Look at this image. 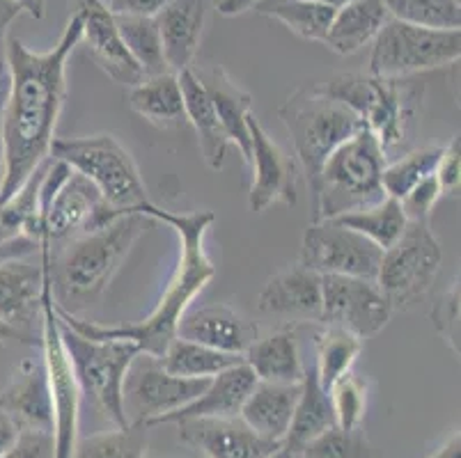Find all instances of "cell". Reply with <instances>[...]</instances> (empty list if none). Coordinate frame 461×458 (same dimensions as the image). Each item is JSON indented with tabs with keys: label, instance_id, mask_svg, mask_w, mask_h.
I'll return each mask as SVG.
<instances>
[{
	"label": "cell",
	"instance_id": "cell-1",
	"mask_svg": "<svg viewBox=\"0 0 461 458\" xmlns=\"http://www.w3.org/2000/svg\"><path fill=\"white\" fill-rule=\"evenodd\" d=\"M81 41V19L71 12L60 40L46 53L21 40L7 41V94L0 111L5 179L0 200L14 195L49 158L67 99V62Z\"/></svg>",
	"mask_w": 461,
	"mask_h": 458
},
{
	"label": "cell",
	"instance_id": "cell-2",
	"mask_svg": "<svg viewBox=\"0 0 461 458\" xmlns=\"http://www.w3.org/2000/svg\"><path fill=\"white\" fill-rule=\"evenodd\" d=\"M142 216L152 220L166 222L173 227L179 237V262L175 268L173 277L167 280V287L163 296L158 298L157 308L138 323H127V326H102V323L87 321L74 312H67L56 302V312L65 326L74 328L77 333L86 335L90 339H124V342L136 344L138 351L145 355L161 358L166 348L177 337L179 319L188 312L191 302L198 293L204 292L209 283L216 275V266L209 259L204 250V237L209 227L216 222V213L204 209V211L191 213H175L157 207L154 202H148L140 207Z\"/></svg>",
	"mask_w": 461,
	"mask_h": 458
},
{
	"label": "cell",
	"instance_id": "cell-3",
	"mask_svg": "<svg viewBox=\"0 0 461 458\" xmlns=\"http://www.w3.org/2000/svg\"><path fill=\"white\" fill-rule=\"evenodd\" d=\"M149 220L152 218L142 213H122L95 232L69 238L56 257L51 250V283L58 305L77 312L99 301L138 238L148 232Z\"/></svg>",
	"mask_w": 461,
	"mask_h": 458
},
{
	"label": "cell",
	"instance_id": "cell-4",
	"mask_svg": "<svg viewBox=\"0 0 461 458\" xmlns=\"http://www.w3.org/2000/svg\"><path fill=\"white\" fill-rule=\"evenodd\" d=\"M320 87L358 117L385 154L404 145L425 99V83L413 76L376 78L370 74H338L320 83Z\"/></svg>",
	"mask_w": 461,
	"mask_h": 458
},
{
	"label": "cell",
	"instance_id": "cell-5",
	"mask_svg": "<svg viewBox=\"0 0 461 458\" xmlns=\"http://www.w3.org/2000/svg\"><path fill=\"white\" fill-rule=\"evenodd\" d=\"M385 151L366 126L326 158L312 193L314 220L367 209L385 197L381 175Z\"/></svg>",
	"mask_w": 461,
	"mask_h": 458
},
{
	"label": "cell",
	"instance_id": "cell-6",
	"mask_svg": "<svg viewBox=\"0 0 461 458\" xmlns=\"http://www.w3.org/2000/svg\"><path fill=\"white\" fill-rule=\"evenodd\" d=\"M278 115L292 138L296 163L305 175L310 191L317 184L326 158L363 129L358 117L326 94L320 83H308L289 94L278 108Z\"/></svg>",
	"mask_w": 461,
	"mask_h": 458
},
{
	"label": "cell",
	"instance_id": "cell-7",
	"mask_svg": "<svg viewBox=\"0 0 461 458\" xmlns=\"http://www.w3.org/2000/svg\"><path fill=\"white\" fill-rule=\"evenodd\" d=\"M49 157L86 176L115 211L140 213L142 204L152 202L131 151L113 133L56 138Z\"/></svg>",
	"mask_w": 461,
	"mask_h": 458
},
{
	"label": "cell",
	"instance_id": "cell-8",
	"mask_svg": "<svg viewBox=\"0 0 461 458\" xmlns=\"http://www.w3.org/2000/svg\"><path fill=\"white\" fill-rule=\"evenodd\" d=\"M51 243H41L40 259L44 266L41 283V321L40 348L44 363L46 381L53 401V458H74L78 443V422H81V385L71 367L69 353L62 342L60 319L56 312V296L51 283Z\"/></svg>",
	"mask_w": 461,
	"mask_h": 458
},
{
	"label": "cell",
	"instance_id": "cell-9",
	"mask_svg": "<svg viewBox=\"0 0 461 458\" xmlns=\"http://www.w3.org/2000/svg\"><path fill=\"white\" fill-rule=\"evenodd\" d=\"M122 216L108 207L86 176L67 163L46 158L40 179V238L41 243L69 241L78 234L95 232Z\"/></svg>",
	"mask_w": 461,
	"mask_h": 458
},
{
	"label": "cell",
	"instance_id": "cell-10",
	"mask_svg": "<svg viewBox=\"0 0 461 458\" xmlns=\"http://www.w3.org/2000/svg\"><path fill=\"white\" fill-rule=\"evenodd\" d=\"M60 328L62 342L69 353L81 392L95 401V406L102 410L108 422H113L115 427H127L124 378L140 353L136 344L124 342V339H90L62 321Z\"/></svg>",
	"mask_w": 461,
	"mask_h": 458
},
{
	"label": "cell",
	"instance_id": "cell-11",
	"mask_svg": "<svg viewBox=\"0 0 461 458\" xmlns=\"http://www.w3.org/2000/svg\"><path fill=\"white\" fill-rule=\"evenodd\" d=\"M461 58V31H434L388 19L372 41L370 76L409 78L455 65Z\"/></svg>",
	"mask_w": 461,
	"mask_h": 458
},
{
	"label": "cell",
	"instance_id": "cell-12",
	"mask_svg": "<svg viewBox=\"0 0 461 458\" xmlns=\"http://www.w3.org/2000/svg\"><path fill=\"white\" fill-rule=\"evenodd\" d=\"M443 262L438 238L429 222L409 220L402 237L385 247L375 283L391 301L393 310L409 308L434 284Z\"/></svg>",
	"mask_w": 461,
	"mask_h": 458
},
{
	"label": "cell",
	"instance_id": "cell-13",
	"mask_svg": "<svg viewBox=\"0 0 461 458\" xmlns=\"http://www.w3.org/2000/svg\"><path fill=\"white\" fill-rule=\"evenodd\" d=\"M212 378H184L166 372L161 360L138 353L124 378V415L129 424L154 422L182 409L207 390Z\"/></svg>",
	"mask_w": 461,
	"mask_h": 458
},
{
	"label": "cell",
	"instance_id": "cell-14",
	"mask_svg": "<svg viewBox=\"0 0 461 458\" xmlns=\"http://www.w3.org/2000/svg\"><path fill=\"white\" fill-rule=\"evenodd\" d=\"M384 250L363 234L333 220H312L301 243V266L320 275H347L376 280Z\"/></svg>",
	"mask_w": 461,
	"mask_h": 458
},
{
	"label": "cell",
	"instance_id": "cell-15",
	"mask_svg": "<svg viewBox=\"0 0 461 458\" xmlns=\"http://www.w3.org/2000/svg\"><path fill=\"white\" fill-rule=\"evenodd\" d=\"M391 301L375 280L347 275H321V314L324 326L342 328L360 339L375 337L393 317Z\"/></svg>",
	"mask_w": 461,
	"mask_h": 458
},
{
	"label": "cell",
	"instance_id": "cell-16",
	"mask_svg": "<svg viewBox=\"0 0 461 458\" xmlns=\"http://www.w3.org/2000/svg\"><path fill=\"white\" fill-rule=\"evenodd\" d=\"M74 12L81 19L78 46H86L87 56L95 60V65L108 78H113L117 85L136 87L138 83H142L145 74L124 46L122 35L117 31L115 16L108 12L106 3H102V0H77Z\"/></svg>",
	"mask_w": 461,
	"mask_h": 458
},
{
	"label": "cell",
	"instance_id": "cell-17",
	"mask_svg": "<svg viewBox=\"0 0 461 458\" xmlns=\"http://www.w3.org/2000/svg\"><path fill=\"white\" fill-rule=\"evenodd\" d=\"M250 138H253V184H250V211L264 213L274 204L294 207L296 195V166L278 147V142L264 131L262 124L250 117Z\"/></svg>",
	"mask_w": 461,
	"mask_h": 458
},
{
	"label": "cell",
	"instance_id": "cell-18",
	"mask_svg": "<svg viewBox=\"0 0 461 458\" xmlns=\"http://www.w3.org/2000/svg\"><path fill=\"white\" fill-rule=\"evenodd\" d=\"M177 427L179 440L204 458H269L283 445L264 440L241 418L184 419Z\"/></svg>",
	"mask_w": 461,
	"mask_h": 458
},
{
	"label": "cell",
	"instance_id": "cell-19",
	"mask_svg": "<svg viewBox=\"0 0 461 458\" xmlns=\"http://www.w3.org/2000/svg\"><path fill=\"white\" fill-rule=\"evenodd\" d=\"M44 266L28 257L0 259V321L40 339Z\"/></svg>",
	"mask_w": 461,
	"mask_h": 458
},
{
	"label": "cell",
	"instance_id": "cell-20",
	"mask_svg": "<svg viewBox=\"0 0 461 458\" xmlns=\"http://www.w3.org/2000/svg\"><path fill=\"white\" fill-rule=\"evenodd\" d=\"M177 337L204 344L216 351L244 355L246 348L259 337V330L241 312L223 302H216L184 314L179 319Z\"/></svg>",
	"mask_w": 461,
	"mask_h": 458
},
{
	"label": "cell",
	"instance_id": "cell-21",
	"mask_svg": "<svg viewBox=\"0 0 461 458\" xmlns=\"http://www.w3.org/2000/svg\"><path fill=\"white\" fill-rule=\"evenodd\" d=\"M0 409L21 427V431L53 434V401L41 360H23L0 392Z\"/></svg>",
	"mask_w": 461,
	"mask_h": 458
},
{
	"label": "cell",
	"instance_id": "cell-22",
	"mask_svg": "<svg viewBox=\"0 0 461 458\" xmlns=\"http://www.w3.org/2000/svg\"><path fill=\"white\" fill-rule=\"evenodd\" d=\"M195 74H198L209 99H212L213 111H216L218 121L223 126L225 136L250 166V158H253V138H250L253 96L239 83H234V78L223 67L209 65L203 69H195Z\"/></svg>",
	"mask_w": 461,
	"mask_h": 458
},
{
	"label": "cell",
	"instance_id": "cell-23",
	"mask_svg": "<svg viewBox=\"0 0 461 458\" xmlns=\"http://www.w3.org/2000/svg\"><path fill=\"white\" fill-rule=\"evenodd\" d=\"M255 383H258V378L250 372L249 364H234V367L213 376L209 381L207 390L198 399H193L191 403L173 410V413L157 418L154 422H149V428L161 427V424H177L184 422V419L239 418L241 406L249 399V394L253 392Z\"/></svg>",
	"mask_w": 461,
	"mask_h": 458
},
{
	"label": "cell",
	"instance_id": "cell-24",
	"mask_svg": "<svg viewBox=\"0 0 461 458\" xmlns=\"http://www.w3.org/2000/svg\"><path fill=\"white\" fill-rule=\"evenodd\" d=\"M154 19L161 35L167 69L179 74L193 67L203 41L207 0H170Z\"/></svg>",
	"mask_w": 461,
	"mask_h": 458
},
{
	"label": "cell",
	"instance_id": "cell-25",
	"mask_svg": "<svg viewBox=\"0 0 461 458\" xmlns=\"http://www.w3.org/2000/svg\"><path fill=\"white\" fill-rule=\"evenodd\" d=\"M258 308L274 317L314 319L321 314V275L310 268L289 266L276 273L258 296Z\"/></svg>",
	"mask_w": 461,
	"mask_h": 458
},
{
	"label": "cell",
	"instance_id": "cell-26",
	"mask_svg": "<svg viewBox=\"0 0 461 458\" xmlns=\"http://www.w3.org/2000/svg\"><path fill=\"white\" fill-rule=\"evenodd\" d=\"M299 385H283V383H264L258 381L253 392L241 406V422L255 434L262 436L271 443H283L287 436V428L292 424L296 399H299Z\"/></svg>",
	"mask_w": 461,
	"mask_h": 458
},
{
	"label": "cell",
	"instance_id": "cell-27",
	"mask_svg": "<svg viewBox=\"0 0 461 458\" xmlns=\"http://www.w3.org/2000/svg\"><path fill=\"white\" fill-rule=\"evenodd\" d=\"M179 87H182L184 108H186V121L198 133V145L203 151L204 161L213 172L223 170L225 154H228V136H225L223 126L218 121L213 103L209 99L207 90H204L203 81L198 78L195 69L179 71L177 74Z\"/></svg>",
	"mask_w": 461,
	"mask_h": 458
},
{
	"label": "cell",
	"instance_id": "cell-28",
	"mask_svg": "<svg viewBox=\"0 0 461 458\" xmlns=\"http://www.w3.org/2000/svg\"><path fill=\"white\" fill-rule=\"evenodd\" d=\"M335 428V413L330 406V394L321 388L314 369H305L301 381V392L296 399L292 424L283 440V447L294 456H301L310 443Z\"/></svg>",
	"mask_w": 461,
	"mask_h": 458
},
{
	"label": "cell",
	"instance_id": "cell-29",
	"mask_svg": "<svg viewBox=\"0 0 461 458\" xmlns=\"http://www.w3.org/2000/svg\"><path fill=\"white\" fill-rule=\"evenodd\" d=\"M388 19L384 0H351L335 10L324 44L338 56H354L375 41Z\"/></svg>",
	"mask_w": 461,
	"mask_h": 458
},
{
	"label": "cell",
	"instance_id": "cell-30",
	"mask_svg": "<svg viewBox=\"0 0 461 458\" xmlns=\"http://www.w3.org/2000/svg\"><path fill=\"white\" fill-rule=\"evenodd\" d=\"M244 363L264 383L299 385L305 373L294 330H278L258 337L246 348Z\"/></svg>",
	"mask_w": 461,
	"mask_h": 458
},
{
	"label": "cell",
	"instance_id": "cell-31",
	"mask_svg": "<svg viewBox=\"0 0 461 458\" xmlns=\"http://www.w3.org/2000/svg\"><path fill=\"white\" fill-rule=\"evenodd\" d=\"M129 106L158 129H179L188 124L177 74L142 78L136 87H129Z\"/></svg>",
	"mask_w": 461,
	"mask_h": 458
},
{
	"label": "cell",
	"instance_id": "cell-32",
	"mask_svg": "<svg viewBox=\"0 0 461 458\" xmlns=\"http://www.w3.org/2000/svg\"><path fill=\"white\" fill-rule=\"evenodd\" d=\"M161 364L166 372L184 378H213L234 364L244 363V355L216 351L204 344L175 337L163 353Z\"/></svg>",
	"mask_w": 461,
	"mask_h": 458
},
{
	"label": "cell",
	"instance_id": "cell-33",
	"mask_svg": "<svg viewBox=\"0 0 461 458\" xmlns=\"http://www.w3.org/2000/svg\"><path fill=\"white\" fill-rule=\"evenodd\" d=\"M360 348H363V339L351 335L349 330H342V328L324 326V330L314 337L317 360H314L312 369L326 392L333 388L335 381H339L354 369Z\"/></svg>",
	"mask_w": 461,
	"mask_h": 458
},
{
	"label": "cell",
	"instance_id": "cell-34",
	"mask_svg": "<svg viewBox=\"0 0 461 458\" xmlns=\"http://www.w3.org/2000/svg\"><path fill=\"white\" fill-rule=\"evenodd\" d=\"M330 220L347 227V229H354V232L363 234L375 246H379L381 250L391 247L402 237V232L406 229V222H409L404 211H402V204L397 200H393V197H384V200L372 204V207L360 209V211L342 213V216L330 218Z\"/></svg>",
	"mask_w": 461,
	"mask_h": 458
},
{
	"label": "cell",
	"instance_id": "cell-35",
	"mask_svg": "<svg viewBox=\"0 0 461 458\" xmlns=\"http://www.w3.org/2000/svg\"><path fill=\"white\" fill-rule=\"evenodd\" d=\"M255 12L271 19L280 21L285 28L294 32L296 37L308 41H321L324 44L326 32L330 28L335 10L312 0H278V3H264L255 7Z\"/></svg>",
	"mask_w": 461,
	"mask_h": 458
},
{
	"label": "cell",
	"instance_id": "cell-36",
	"mask_svg": "<svg viewBox=\"0 0 461 458\" xmlns=\"http://www.w3.org/2000/svg\"><path fill=\"white\" fill-rule=\"evenodd\" d=\"M117 31L122 35L124 46L140 67L145 78L149 76L173 74L167 69L166 56H163L161 35H158L157 19H140V16H115Z\"/></svg>",
	"mask_w": 461,
	"mask_h": 458
},
{
	"label": "cell",
	"instance_id": "cell-37",
	"mask_svg": "<svg viewBox=\"0 0 461 458\" xmlns=\"http://www.w3.org/2000/svg\"><path fill=\"white\" fill-rule=\"evenodd\" d=\"M149 445V427L127 424L113 431L95 434L77 443L74 458H145Z\"/></svg>",
	"mask_w": 461,
	"mask_h": 458
},
{
	"label": "cell",
	"instance_id": "cell-38",
	"mask_svg": "<svg viewBox=\"0 0 461 458\" xmlns=\"http://www.w3.org/2000/svg\"><path fill=\"white\" fill-rule=\"evenodd\" d=\"M443 147H422L404 154L393 163H385L384 175H381V186L385 197L400 202L411 188H416L422 179L434 175L436 163L441 158Z\"/></svg>",
	"mask_w": 461,
	"mask_h": 458
},
{
	"label": "cell",
	"instance_id": "cell-39",
	"mask_svg": "<svg viewBox=\"0 0 461 458\" xmlns=\"http://www.w3.org/2000/svg\"><path fill=\"white\" fill-rule=\"evenodd\" d=\"M391 19L404 23L434 28V31H459L461 0H384Z\"/></svg>",
	"mask_w": 461,
	"mask_h": 458
},
{
	"label": "cell",
	"instance_id": "cell-40",
	"mask_svg": "<svg viewBox=\"0 0 461 458\" xmlns=\"http://www.w3.org/2000/svg\"><path fill=\"white\" fill-rule=\"evenodd\" d=\"M330 406L335 413V427L339 431H358L366 424L367 383L358 373L349 372L335 381L329 390Z\"/></svg>",
	"mask_w": 461,
	"mask_h": 458
},
{
	"label": "cell",
	"instance_id": "cell-41",
	"mask_svg": "<svg viewBox=\"0 0 461 458\" xmlns=\"http://www.w3.org/2000/svg\"><path fill=\"white\" fill-rule=\"evenodd\" d=\"M301 458H376L366 431H339L338 427L310 443Z\"/></svg>",
	"mask_w": 461,
	"mask_h": 458
},
{
	"label": "cell",
	"instance_id": "cell-42",
	"mask_svg": "<svg viewBox=\"0 0 461 458\" xmlns=\"http://www.w3.org/2000/svg\"><path fill=\"white\" fill-rule=\"evenodd\" d=\"M461 292H459V277L452 280L450 287L436 298L431 305V323L434 330L441 335L443 342L450 346V351L459 358V310H461Z\"/></svg>",
	"mask_w": 461,
	"mask_h": 458
},
{
	"label": "cell",
	"instance_id": "cell-43",
	"mask_svg": "<svg viewBox=\"0 0 461 458\" xmlns=\"http://www.w3.org/2000/svg\"><path fill=\"white\" fill-rule=\"evenodd\" d=\"M441 195L443 193L441 188H438V182H436L434 175L422 179L416 188H411V191L400 200L406 220L429 222L431 211H434L436 202H438V197Z\"/></svg>",
	"mask_w": 461,
	"mask_h": 458
},
{
	"label": "cell",
	"instance_id": "cell-44",
	"mask_svg": "<svg viewBox=\"0 0 461 458\" xmlns=\"http://www.w3.org/2000/svg\"><path fill=\"white\" fill-rule=\"evenodd\" d=\"M436 182H438V188H441L443 195L459 197L461 188V142L459 136L452 138L441 151V158L436 163L434 170Z\"/></svg>",
	"mask_w": 461,
	"mask_h": 458
},
{
	"label": "cell",
	"instance_id": "cell-45",
	"mask_svg": "<svg viewBox=\"0 0 461 458\" xmlns=\"http://www.w3.org/2000/svg\"><path fill=\"white\" fill-rule=\"evenodd\" d=\"M0 458H53V434L21 431L14 447Z\"/></svg>",
	"mask_w": 461,
	"mask_h": 458
},
{
	"label": "cell",
	"instance_id": "cell-46",
	"mask_svg": "<svg viewBox=\"0 0 461 458\" xmlns=\"http://www.w3.org/2000/svg\"><path fill=\"white\" fill-rule=\"evenodd\" d=\"M170 0H108L106 7L113 16H140L154 19Z\"/></svg>",
	"mask_w": 461,
	"mask_h": 458
},
{
	"label": "cell",
	"instance_id": "cell-47",
	"mask_svg": "<svg viewBox=\"0 0 461 458\" xmlns=\"http://www.w3.org/2000/svg\"><path fill=\"white\" fill-rule=\"evenodd\" d=\"M21 7L12 0H0V78L7 76V32L10 25L21 16Z\"/></svg>",
	"mask_w": 461,
	"mask_h": 458
},
{
	"label": "cell",
	"instance_id": "cell-48",
	"mask_svg": "<svg viewBox=\"0 0 461 458\" xmlns=\"http://www.w3.org/2000/svg\"><path fill=\"white\" fill-rule=\"evenodd\" d=\"M21 436V427L5 413V410L0 409V456L3 454L10 452L12 447L16 445Z\"/></svg>",
	"mask_w": 461,
	"mask_h": 458
},
{
	"label": "cell",
	"instance_id": "cell-49",
	"mask_svg": "<svg viewBox=\"0 0 461 458\" xmlns=\"http://www.w3.org/2000/svg\"><path fill=\"white\" fill-rule=\"evenodd\" d=\"M262 0H221L218 3V14L223 16H241L246 12L255 10V5H259Z\"/></svg>",
	"mask_w": 461,
	"mask_h": 458
},
{
	"label": "cell",
	"instance_id": "cell-50",
	"mask_svg": "<svg viewBox=\"0 0 461 458\" xmlns=\"http://www.w3.org/2000/svg\"><path fill=\"white\" fill-rule=\"evenodd\" d=\"M0 342H12V344H23V346H35L40 348V339L28 337V335L19 333L14 328H10L7 323L0 321Z\"/></svg>",
	"mask_w": 461,
	"mask_h": 458
},
{
	"label": "cell",
	"instance_id": "cell-51",
	"mask_svg": "<svg viewBox=\"0 0 461 458\" xmlns=\"http://www.w3.org/2000/svg\"><path fill=\"white\" fill-rule=\"evenodd\" d=\"M425 458H461V436L459 431L456 434L450 436V440H447L446 445H443L441 449H436L434 454H429V456Z\"/></svg>",
	"mask_w": 461,
	"mask_h": 458
},
{
	"label": "cell",
	"instance_id": "cell-52",
	"mask_svg": "<svg viewBox=\"0 0 461 458\" xmlns=\"http://www.w3.org/2000/svg\"><path fill=\"white\" fill-rule=\"evenodd\" d=\"M12 3H16V5L26 12L28 16H32V19H37V21L44 19L46 0H12Z\"/></svg>",
	"mask_w": 461,
	"mask_h": 458
},
{
	"label": "cell",
	"instance_id": "cell-53",
	"mask_svg": "<svg viewBox=\"0 0 461 458\" xmlns=\"http://www.w3.org/2000/svg\"><path fill=\"white\" fill-rule=\"evenodd\" d=\"M264 3H278V0H262L259 5H264ZM312 3H321V5H329V7H333V10H339V7L347 5V3H351V0H312Z\"/></svg>",
	"mask_w": 461,
	"mask_h": 458
},
{
	"label": "cell",
	"instance_id": "cell-54",
	"mask_svg": "<svg viewBox=\"0 0 461 458\" xmlns=\"http://www.w3.org/2000/svg\"><path fill=\"white\" fill-rule=\"evenodd\" d=\"M3 179H5V149H3V138H0V188H3Z\"/></svg>",
	"mask_w": 461,
	"mask_h": 458
},
{
	"label": "cell",
	"instance_id": "cell-55",
	"mask_svg": "<svg viewBox=\"0 0 461 458\" xmlns=\"http://www.w3.org/2000/svg\"><path fill=\"white\" fill-rule=\"evenodd\" d=\"M269 458H301V456H294V454H289L287 449H285L283 445H280V449H276V452L271 454Z\"/></svg>",
	"mask_w": 461,
	"mask_h": 458
},
{
	"label": "cell",
	"instance_id": "cell-56",
	"mask_svg": "<svg viewBox=\"0 0 461 458\" xmlns=\"http://www.w3.org/2000/svg\"><path fill=\"white\" fill-rule=\"evenodd\" d=\"M5 94H7V76L5 78H0V111H3V103H5Z\"/></svg>",
	"mask_w": 461,
	"mask_h": 458
}]
</instances>
